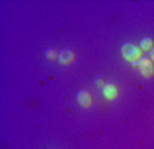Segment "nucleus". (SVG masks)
I'll return each mask as SVG.
<instances>
[{"mask_svg":"<svg viewBox=\"0 0 154 149\" xmlns=\"http://www.w3.org/2000/svg\"><path fill=\"white\" fill-rule=\"evenodd\" d=\"M139 69H140L142 74H144V76H147V78H150V76H153L154 73V65H153V61L149 58H140L139 59Z\"/></svg>","mask_w":154,"mask_h":149,"instance_id":"2","label":"nucleus"},{"mask_svg":"<svg viewBox=\"0 0 154 149\" xmlns=\"http://www.w3.org/2000/svg\"><path fill=\"white\" fill-rule=\"evenodd\" d=\"M122 54L128 61H136V59L140 58L142 55V49L138 47L135 44H131V43H127V44L122 46Z\"/></svg>","mask_w":154,"mask_h":149,"instance_id":"1","label":"nucleus"},{"mask_svg":"<svg viewBox=\"0 0 154 149\" xmlns=\"http://www.w3.org/2000/svg\"><path fill=\"white\" fill-rule=\"evenodd\" d=\"M153 47V39L151 37H143L140 40V49L142 50H150Z\"/></svg>","mask_w":154,"mask_h":149,"instance_id":"6","label":"nucleus"},{"mask_svg":"<svg viewBox=\"0 0 154 149\" xmlns=\"http://www.w3.org/2000/svg\"><path fill=\"white\" fill-rule=\"evenodd\" d=\"M45 55H47L48 58H57V52H55L52 49L45 50Z\"/></svg>","mask_w":154,"mask_h":149,"instance_id":"8","label":"nucleus"},{"mask_svg":"<svg viewBox=\"0 0 154 149\" xmlns=\"http://www.w3.org/2000/svg\"><path fill=\"white\" fill-rule=\"evenodd\" d=\"M150 58H151V61H154V49L150 50Z\"/></svg>","mask_w":154,"mask_h":149,"instance_id":"9","label":"nucleus"},{"mask_svg":"<svg viewBox=\"0 0 154 149\" xmlns=\"http://www.w3.org/2000/svg\"><path fill=\"white\" fill-rule=\"evenodd\" d=\"M103 94H105L106 98H114L117 95V87L113 83H109V84L103 86Z\"/></svg>","mask_w":154,"mask_h":149,"instance_id":"5","label":"nucleus"},{"mask_svg":"<svg viewBox=\"0 0 154 149\" xmlns=\"http://www.w3.org/2000/svg\"><path fill=\"white\" fill-rule=\"evenodd\" d=\"M74 57L76 55H74V52L72 50H62L59 52V55H58V59L62 64H70V62L74 61Z\"/></svg>","mask_w":154,"mask_h":149,"instance_id":"4","label":"nucleus"},{"mask_svg":"<svg viewBox=\"0 0 154 149\" xmlns=\"http://www.w3.org/2000/svg\"><path fill=\"white\" fill-rule=\"evenodd\" d=\"M95 86L96 87H103V86H105V79L98 76V78L95 79Z\"/></svg>","mask_w":154,"mask_h":149,"instance_id":"7","label":"nucleus"},{"mask_svg":"<svg viewBox=\"0 0 154 149\" xmlns=\"http://www.w3.org/2000/svg\"><path fill=\"white\" fill-rule=\"evenodd\" d=\"M77 102L84 108L91 106V105H92V95H91V93H88V91H85V90L79 91V94H77Z\"/></svg>","mask_w":154,"mask_h":149,"instance_id":"3","label":"nucleus"}]
</instances>
